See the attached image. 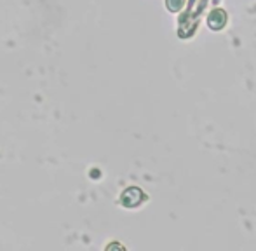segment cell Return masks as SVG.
<instances>
[{
  "label": "cell",
  "mask_w": 256,
  "mask_h": 251,
  "mask_svg": "<svg viewBox=\"0 0 256 251\" xmlns=\"http://www.w3.org/2000/svg\"><path fill=\"white\" fill-rule=\"evenodd\" d=\"M143 200H145V194L138 187L126 188L120 196V202H122V206H126V208H138Z\"/></svg>",
  "instance_id": "1"
},
{
  "label": "cell",
  "mask_w": 256,
  "mask_h": 251,
  "mask_svg": "<svg viewBox=\"0 0 256 251\" xmlns=\"http://www.w3.org/2000/svg\"><path fill=\"white\" fill-rule=\"evenodd\" d=\"M225 23H226V14L223 12L222 9H216L209 14L208 24L212 28V30H222V28L225 26Z\"/></svg>",
  "instance_id": "2"
},
{
  "label": "cell",
  "mask_w": 256,
  "mask_h": 251,
  "mask_svg": "<svg viewBox=\"0 0 256 251\" xmlns=\"http://www.w3.org/2000/svg\"><path fill=\"white\" fill-rule=\"evenodd\" d=\"M183 4H185V0H166V6H168V9L172 10V12H178L183 7Z\"/></svg>",
  "instance_id": "3"
}]
</instances>
